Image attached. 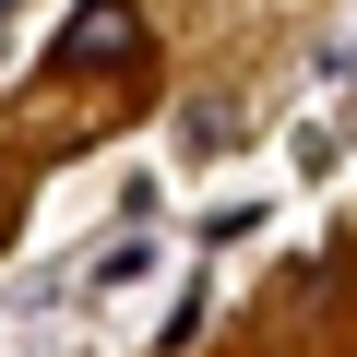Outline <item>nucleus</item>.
Instances as JSON below:
<instances>
[{
	"mask_svg": "<svg viewBox=\"0 0 357 357\" xmlns=\"http://www.w3.org/2000/svg\"><path fill=\"white\" fill-rule=\"evenodd\" d=\"M60 60H84V72H131V60H143V0H84L72 36H60Z\"/></svg>",
	"mask_w": 357,
	"mask_h": 357,
	"instance_id": "nucleus-1",
	"label": "nucleus"
},
{
	"mask_svg": "<svg viewBox=\"0 0 357 357\" xmlns=\"http://www.w3.org/2000/svg\"><path fill=\"white\" fill-rule=\"evenodd\" d=\"M0 24H13V0H0Z\"/></svg>",
	"mask_w": 357,
	"mask_h": 357,
	"instance_id": "nucleus-2",
	"label": "nucleus"
}]
</instances>
